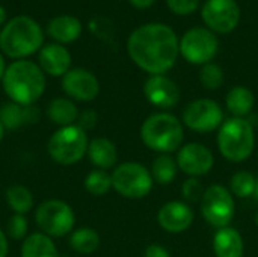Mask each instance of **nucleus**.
<instances>
[{"mask_svg": "<svg viewBox=\"0 0 258 257\" xmlns=\"http://www.w3.org/2000/svg\"><path fill=\"white\" fill-rule=\"evenodd\" d=\"M127 50L132 61L151 76L169 71L178 58L180 41L175 32L160 23L144 24L133 30Z\"/></svg>", "mask_w": 258, "mask_h": 257, "instance_id": "obj_1", "label": "nucleus"}, {"mask_svg": "<svg viewBox=\"0 0 258 257\" xmlns=\"http://www.w3.org/2000/svg\"><path fill=\"white\" fill-rule=\"evenodd\" d=\"M2 83L11 101L33 106L45 91V73L35 62L20 59L6 67Z\"/></svg>", "mask_w": 258, "mask_h": 257, "instance_id": "obj_2", "label": "nucleus"}, {"mask_svg": "<svg viewBox=\"0 0 258 257\" xmlns=\"http://www.w3.org/2000/svg\"><path fill=\"white\" fill-rule=\"evenodd\" d=\"M44 33L41 26L27 15L14 17L0 32V48L12 59H24L41 48Z\"/></svg>", "mask_w": 258, "mask_h": 257, "instance_id": "obj_3", "label": "nucleus"}, {"mask_svg": "<svg viewBox=\"0 0 258 257\" xmlns=\"http://www.w3.org/2000/svg\"><path fill=\"white\" fill-rule=\"evenodd\" d=\"M141 138L150 150L160 155H169L181 148L184 141V126L175 115L157 112L142 123Z\"/></svg>", "mask_w": 258, "mask_h": 257, "instance_id": "obj_4", "label": "nucleus"}, {"mask_svg": "<svg viewBox=\"0 0 258 257\" xmlns=\"http://www.w3.org/2000/svg\"><path fill=\"white\" fill-rule=\"evenodd\" d=\"M254 145L255 132L248 120L233 117L219 127L218 148L228 162H245L252 155Z\"/></svg>", "mask_w": 258, "mask_h": 257, "instance_id": "obj_5", "label": "nucleus"}, {"mask_svg": "<svg viewBox=\"0 0 258 257\" xmlns=\"http://www.w3.org/2000/svg\"><path fill=\"white\" fill-rule=\"evenodd\" d=\"M89 139L86 132L77 124L59 127L47 142L50 158L59 165H74L88 153Z\"/></svg>", "mask_w": 258, "mask_h": 257, "instance_id": "obj_6", "label": "nucleus"}, {"mask_svg": "<svg viewBox=\"0 0 258 257\" xmlns=\"http://www.w3.org/2000/svg\"><path fill=\"white\" fill-rule=\"evenodd\" d=\"M153 183L150 170L138 162H124L112 173V188L124 198L139 200L147 197Z\"/></svg>", "mask_w": 258, "mask_h": 257, "instance_id": "obj_7", "label": "nucleus"}, {"mask_svg": "<svg viewBox=\"0 0 258 257\" xmlns=\"http://www.w3.org/2000/svg\"><path fill=\"white\" fill-rule=\"evenodd\" d=\"M35 221L41 233L50 238H63L73 232L76 217L68 203L53 198L36 208Z\"/></svg>", "mask_w": 258, "mask_h": 257, "instance_id": "obj_8", "label": "nucleus"}, {"mask_svg": "<svg viewBox=\"0 0 258 257\" xmlns=\"http://www.w3.org/2000/svg\"><path fill=\"white\" fill-rule=\"evenodd\" d=\"M201 215L207 224L224 229L228 227L236 215L234 197L222 185H212L204 191V195L200 201Z\"/></svg>", "mask_w": 258, "mask_h": 257, "instance_id": "obj_9", "label": "nucleus"}, {"mask_svg": "<svg viewBox=\"0 0 258 257\" xmlns=\"http://www.w3.org/2000/svg\"><path fill=\"white\" fill-rule=\"evenodd\" d=\"M219 50V41L210 29L194 27L187 30L180 39L181 56L195 65H206L212 62Z\"/></svg>", "mask_w": 258, "mask_h": 257, "instance_id": "obj_10", "label": "nucleus"}, {"mask_svg": "<svg viewBox=\"0 0 258 257\" xmlns=\"http://www.w3.org/2000/svg\"><path fill=\"white\" fill-rule=\"evenodd\" d=\"M222 108L210 98H198L190 101L181 115V123L187 129L200 133H209L222 126Z\"/></svg>", "mask_w": 258, "mask_h": 257, "instance_id": "obj_11", "label": "nucleus"}, {"mask_svg": "<svg viewBox=\"0 0 258 257\" xmlns=\"http://www.w3.org/2000/svg\"><path fill=\"white\" fill-rule=\"evenodd\" d=\"M201 15L212 32L230 33L239 24L240 9L236 0H207Z\"/></svg>", "mask_w": 258, "mask_h": 257, "instance_id": "obj_12", "label": "nucleus"}, {"mask_svg": "<svg viewBox=\"0 0 258 257\" xmlns=\"http://www.w3.org/2000/svg\"><path fill=\"white\" fill-rule=\"evenodd\" d=\"M175 161L180 171L195 179L206 176L215 165L212 150L200 142H189L181 145Z\"/></svg>", "mask_w": 258, "mask_h": 257, "instance_id": "obj_13", "label": "nucleus"}, {"mask_svg": "<svg viewBox=\"0 0 258 257\" xmlns=\"http://www.w3.org/2000/svg\"><path fill=\"white\" fill-rule=\"evenodd\" d=\"M65 94L77 101H92L100 92V82L85 68H71L62 79Z\"/></svg>", "mask_w": 258, "mask_h": 257, "instance_id": "obj_14", "label": "nucleus"}, {"mask_svg": "<svg viewBox=\"0 0 258 257\" xmlns=\"http://www.w3.org/2000/svg\"><path fill=\"white\" fill-rule=\"evenodd\" d=\"M144 94L153 106L160 109H171L180 101V89L177 83L165 74L148 77L144 85Z\"/></svg>", "mask_w": 258, "mask_h": 257, "instance_id": "obj_15", "label": "nucleus"}, {"mask_svg": "<svg viewBox=\"0 0 258 257\" xmlns=\"http://www.w3.org/2000/svg\"><path fill=\"white\" fill-rule=\"evenodd\" d=\"M194 211L184 201H168L157 212L159 226L168 233H183L194 223Z\"/></svg>", "mask_w": 258, "mask_h": 257, "instance_id": "obj_16", "label": "nucleus"}, {"mask_svg": "<svg viewBox=\"0 0 258 257\" xmlns=\"http://www.w3.org/2000/svg\"><path fill=\"white\" fill-rule=\"evenodd\" d=\"M39 67L44 73L57 77L65 76L71 70V55L62 44H47L41 48Z\"/></svg>", "mask_w": 258, "mask_h": 257, "instance_id": "obj_17", "label": "nucleus"}, {"mask_svg": "<svg viewBox=\"0 0 258 257\" xmlns=\"http://www.w3.org/2000/svg\"><path fill=\"white\" fill-rule=\"evenodd\" d=\"M213 251L216 257H243L245 242L234 227L218 229L213 236Z\"/></svg>", "mask_w": 258, "mask_h": 257, "instance_id": "obj_18", "label": "nucleus"}, {"mask_svg": "<svg viewBox=\"0 0 258 257\" xmlns=\"http://www.w3.org/2000/svg\"><path fill=\"white\" fill-rule=\"evenodd\" d=\"M38 120V109L33 106H21L14 101L3 103L0 106V123L5 130H17L24 124L35 123Z\"/></svg>", "mask_w": 258, "mask_h": 257, "instance_id": "obj_19", "label": "nucleus"}, {"mask_svg": "<svg viewBox=\"0 0 258 257\" xmlns=\"http://www.w3.org/2000/svg\"><path fill=\"white\" fill-rule=\"evenodd\" d=\"M88 158L91 164L98 170L113 168L118 162L116 145L107 138H94L88 145Z\"/></svg>", "mask_w": 258, "mask_h": 257, "instance_id": "obj_20", "label": "nucleus"}, {"mask_svg": "<svg viewBox=\"0 0 258 257\" xmlns=\"http://www.w3.org/2000/svg\"><path fill=\"white\" fill-rule=\"evenodd\" d=\"M47 33L57 42H73L82 33V23L74 15H59L50 20Z\"/></svg>", "mask_w": 258, "mask_h": 257, "instance_id": "obj_21", "label": "nucleus"}, {"mask_svg": "<svg viewBox=\"0 0 258 257\" xmlns=\"http://www.w3.org/2000/svg\"><path fill=\"white\" fill-rule=\"evenodd\" d=\"M47 117L53 124L59 127H67L76 124L79 118V109L73 100L65 97H56L47 106Z\"/></svg>", "mask_w": 258, "mask_h": 257, "instance_id": "obj_22", "label": "nucleus"}, {"mask_svg": "<svg viewBox=\"0 0 258 257\" xmlns=\"http://www.w3.org/2000/svg\"><path fill=\"white\" fill-rule=\"evenodd\" d=\"M21 257H59V253L53 238L41 232H35L23 241Z\"/></svg>", "mask_w": 258, "mask_h": 257, "instance_id": "obj_23", "label": "nucleus"}, {"mask_svg": "<svg viewBox=\"0 0 258 257\" xmlns=\"http://www.w3.org/2000/svg\"><path fill=\"white\" fill-rule=\"evenodd\" d=\"M227 109L236 118H245L255 105V97L246 86H234L228 91L225 97Z\"/></svg>", "mask_w": 258, "mask_h": 257, "instance_id": "obj_24", "label": "nucleus"}, {"mask_svg": "<svg viewBox=\"0 0 258 257\" xmlns=\"http://www.w3.org/2000/svg\"><path fill=\"white\" fill-rule=\"evenodd\" d=\"M70 245L79 254H92L100 247V235L91 227L77 229L70 236Z\"/></svg>", "mask_w": 258, "mask_h": 257, "instance_id": "obj_25", "label": "nucleus"}, {"mask_svg": "<svg viewBox=\"0 0 258 257\" xmlns=\"http://www.w3.org/2000/svg\"><path fill=\"white\" fill-rule=\"evenodd\" d=\"M6 203L17 215H26L33 208V194L23 185H14L6 191Z\"/></svg>", "mask_w": 258, "mask_h": 257, "instance_id": "obj_26", "label": "nucleus"}, {"mask_svg": "<svg viewBox=\"0 0 258 257\" xmlns=\"http://www.w3.org/2000/svg\"><path fill=\"white\" fill-rule=\"evenodd\" d=\"M178 171L177 161L169 155H159L151 165V177L159 185H169L175 180Z\"/></svg>", "mask_w": 258, "mask_h": 257, "instance_id": "obj_27", "label": "nucleus"}, {"mask_svg": "<svg viewBox=\"0 0 258 257\" xmlns=\"http://www.w3.org/2000/svg\"><path fill=\"white\" fill-rule=\"evenodd\" d=\"M85 189L95 197L106 195L112 189V174H109L106 170H92L85 177Z\"/></svg>", "mask_w": 258, "mask_h": 257, "instance_id": "obj_28", "label": "nucleus"}, {"mask_svg": "<svg viewBox=\"0 0 258 257\" xmlns=\"http://www.w3.org/2000/svg\"><path fill=\"white\" fill-rule=\"evenodd\" d=\"M257 177L249 171H237L230 180V192L239 198H249L254 195Z\"/></svg>", "mask_w": 258, "mask_h": 257, "instance_id": "obj_29", "label": "nucleus"}, {"mask_svg": "<svg viewBox=\"0 0 258 257\" xmlns=\"http://www.w3.org/2000/svg\"><path fill=\"white\" fill-rule=\"evenodd\" d=\"M200 82L206 89L215 91L218 88L222 86L224 83V71L218 64L209 62L206 65H203L201 71H200Z\"/></svg>", "mask_w": 258, "mask_h": 257, "instance_id": "obj_30", "label": "nucleus"}, {"mask_svg": "<svg viewBox=\"0 0 258 257\" xmlns=\"http://www.w3.org/2000/svg\"><path fill=\"white\" fill-rule=\"evenodd\" d=\"M27 230H29V223L24 215H17L14 214L6 226L8 236L12 238L14 241H21L27 238Z\"/></svg>", "mask_w": 258, "mask_h": 257, "instance_id": "obj_31", "label": "nucleus"}, {"mask_svg": "<svg viewBox=\"0 0 258 257\" xmlns=\"http://www.w3.org/2000/svg\"><path fill=\"white\" fill-rule=\"evenodd\" d=\"M181 194H183V198L189 203H197V201H201L203 195H204V191H203V186L200 183L198 179L195 177H190L189 180H186L181 186Z\"/></svg>", "mask_w": 258, "mask_h": 257, "instance_id": "obj_32", "label": "nucleus"}, {"mask_svg": "<svg viewBox=\"0 0 258 257\" xmlns=\"http://www.w3.org/2000/svg\"><path fill=\"white\" fill-rule=\"evenodd\" d=\"M168 8L177 15H189L197 11L200 0H166Z\"/></svg>", "mask_w": 258, "mask_h": 257, "instance_id": "obj_33", "label": "nucleus"}, {"mask_svg": "<svg viewBox=\"0 0 258 257\" xmlns=\"http://www.w3.org/2000/svg\"><path fill=\"white\" fill-rule=\"evenodd\" d=\"M97 121H98V115L95 111L92 109H86L83 111L82 114H79V118H77V126L82 127L85 132L88 129H94L97 126Z\"/></svg>", "mask_w": 258, "mask_h": 257, "instance_id": "obj_34", "label": "nucleus"}, {"mask_svg": "<svg viewBox=\"0 0 258 257\" xmlns=\"http://www.w3.org/2000/svg\"><path fill=\"white\" fill-rule=\"evenodd\" d=\"M144 257H171V254L165 247H162L159 244H151L145 248Z\"/></svg>", "mask_w": 258, "mask_h": 257, "instance_id": "obj_35", "label": "nucleus"}, {"mask_svg": "<svg viewBox=\"0 0 258 257\" xmlns=\"http://www.w3.org/2000/svg\"><path fill=\"white\" fill-rule=\"evenodd\" d=\"M8 250H9L8 236H6V233L0 229V257L8 256Z\"/></svg>", "mask_w": 258, "mask_h": 257, "instance_id": "obj_36", "label": "nucleus"}, {"mask_svg": "<svg viewBox=\"0 0 258 257\" xmlns=\"http://www.w3.org/2000/svg\"><path fill=\"white\" fill-rule=\"evenodd\" d=\"M154 2H156V0H130V3H132L135 8H138V9H147V8H150Z\"/></svg>", "mask_w": 258, "mask_h": 257, "instance_id": "obj_37", "label": "nucleus"}, {"mask_svg": "<svg viewBox=\"0 0 258 257\" xmlns=\"http://www.w3.org/2000/svg\"><path fill=\"white\" fill-rule=\"evenodd\" d=\"M5 71H6V65H5V59H3V56H2V53H0V80H2L3 76H5Z\"/></svg>", "mask_w": 258, "mask_h": 257, "instance_id": "obj_38", "label": "nucleus"}, {"mask_svg": "<svg viewBox=\"0 0 258 257\" xmlns=\"http://www.w3.org/2000/svg\"><path fill=\"white\" fill-rule=\"evenodd\" d=\"M5 20H6V11L0 6V26L5 23Z\"/></svg>", "mask_w": 258, "mask_h": 257, "instance_id": "obj_39", "label": "nucleus"}, {"mask_svg": "<svg viewBox=\"0 0 258 257\" xmlns=\"http://www.w3.org/2000/svg\"><path fill=\"white\" fill-rule=\"evenodd\" d=\"M255 200L258 201V177H257V182H255V191H254V195H252Z\"/></svg>", "mask_w": 258, "mask_h": 257, "instance_id": "obj_40", "label": "nucleus"}, {"mask_svg": "<svg viewBox=\"0 0 258 257\" xmlns=\"http://www.w3.org/2000/svg\"><path fill=\"white\" fill-rule=\"evenodd\" d=\"M3 135H5V127H3V124L0 123V142H2V139H3Z\"/></svg>", "mask_w": 258, "mask_h": 257, "instance_id": "obj_41", "label": "nucleus"}, {"mask_svg": "<svg viewBox=\"0 0 258 257\" xmlns=\"http://www.w3.org/2000/svg\"><path fill=\"white\" fill-rule=\"evenodd\" d=\"M255 226H257V227H258V212H257V214H255Z\"/></svg>", "mask_w": 258, "mask_h": 257, "instance_id": "obj_42", "label": "nucleus"}]
</instances>
